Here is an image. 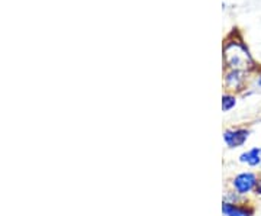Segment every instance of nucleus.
Listing matches in <instances>:
<instances>
[{
    "instance_id": "f257e3e1",
    "label": "nucleus",
    "mask_w": 261,
    "mask_h": 216,
    "mask_svg": "<svg viewBox=\"0 0 261 216\" xmlns=\"http://www.w3.org/2000/svg\"><path fill=\"white\" fill-rule=\"evenodd\" d=\"M257 176L251 173V171H247V173H241V174H238L235 180H233V187L235 190L240 193V195H247V193H250L252 192L255 186H257Z\"/></svg>"
},
{
    "instance_id": "f03ea898",
    "label": "nucleus",
    "mask_w": 261,
    "mask_h": 216,
    "mask_svg": "<svg viewBox=\"0 0 261 216\" xmlns=\"http://www.w3.org/2000/svg\"><path fill=\"white\" fill-rule=\"evenodd\" d=\"M248 135L250 132L247 129H237V131H228L225 132L224 138L225 142L229 145V147H240V145H244L245 141L248 140Z\"/></svg>"
},
{
    "instance_id": "0eeeda50",
    "label": "nucleus",
    "mask_w": 261,
    "mask_h": 216,
    "mask_svg": "<svg viewBox=\"0 0 261 216\" xmlns=\"http://www.w3.org/2000/svg\"><path fill=\"white\" fill-rule=\"evenodd\" d=\"M258 85L261 86V77H260V80H258Z\"/></svg>"
},
{
    "instance_id": "39448f33",
    "label": "nucleus",
    "mask_w": 261,
    "mask_h": 216,
    "mask_svg": "<svg viewBox=\"0 0 261 216\" xmlns=\"http://www.w3.org/2000/svg\"><path fill=\"white\" fill-rule=\"evenodd\" d=\"M233 106H235V97H232V96H224L222 97V109L224 111H229Z\"/></svg>"
},
{
    "instance_id": "423d86ee",
    "label": "nucleus",
    "mask_w": 261,
    "mask_h": 216,
    "mask_svg": "<svg viewBox=\"0 0 261 216\" xmlns=\"http://www.w3.org/2000/svg\"><path fill=\"white\" fill-rule=\"evenodd\" d=\"M254 192H255V195H260L261 196V179H258V181H257V186L254 188Z\"/></svg>"
},
{
    "instance_id": "7ed1b4c3",
    "label": "nucleus",
    "mask_w": 261,
    "mask_h": 216,
    "mask_svg": "<svg viewBox=\"0 0 261 216\" xmlns=\"http://www.w3.org/2000/svg\"><path fill=\"white\" fill-rule=\"evenodd\" d=\"M222 212L226 216H251L252 209L250 207H241L232 205V203H224L222 206Z\"/></svg>"
},
{
    "instance_id": "20e7f679",
    "label": "nucleus",
    "mask_w": 261,
    "mask_h": 216,
    "mask_svg": "<svg viewBox=\"0 0 261 216\" xmlns=\"http://www.w3.org/2000/svg\"><path fill=\"white\" fill-rule=\"evenodd\" d=\"M240 160L243 163H247L251 167L258 166V164H261V148H252V150L244 152V154H241Z\"/></svg>"
}]
</instances>
